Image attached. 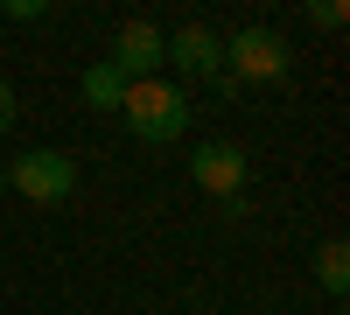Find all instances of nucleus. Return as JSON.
<instances>
[{
  "instance_id": "7ed1b4c3",
  "label": "nucleus",
  "mask_w": 350,
  "mask_h": 315,
  "mask_svg": "<svg viewBox=\"0 0 350 315\" xmlns=\"http://www.w3.org/2000/svg\"><path fill=\"white\" fill-rule=\"evenodd\" d=\"M224 77L231 84H273L287 77V42L273 28H239V36L224 42Z\"/></svg>"
},
{
  "instance_id": "0eeeda50",
  "label": "nucleus",
  "mask_w": 350,
  "mask_h": 315,
  "mask_svg": "<svg viewBox=\"0 0 350 315\" xmlns=\"http://www.w3.org/2000/svg\"><path fill=\"white\" fill-rule=\"evenodd\" d=\"M120 98H126V77L112 70V64H92V70H84V105H98V112H120Z\"/></svg>"
},
{
  "instance_id": "1a4fd4ad",
  "label": "nucleus",
  "mask_w": 350,
  "mask_h": 315,
  "mask_svg": "<svg viewBox=\"0 0 350 315\" xmlns=\"http://www.w3.org/2000/svg\"><path fill=\"white\" fill-rule=\"evenodd\" d=\"M0 14H8V21H42L49 8H42V0H8V8H0Z\"/></svg>"
},
{
  "instance_id": "f257e3e1",
  "label": "nucleus",
  "mask_w": 350,
  "mask_h": 315,
  "mask_svg": "<svg viewBox=\"0 0 350 315\" xmlns=\"http://www.w3.org/2000/svg\"><path fill=\"white\" fill-rule=\"evenodd\" d=\"M120 112H126V126H133L140 140H183V126H189V92H183V84H161V77H140V84H126Z\"/></svg>"
},
{
  "instance_id": "20e7f679",
  "label": "nucleus",
  "mask_w": 350,
  "mask_h": 315,
  "mask_svg": "<svg viewBox=\"0 0 350 315\" xmlns=\"http://www.w3.org/2000/svg\"><path fill=\"white\" fill-rule=\"evenodd\" d=\"M161 64H175L183 77H224V42L211 36L203 21H189V28H175V36H161Z\"/></svg>"
},
{
  "instance_id": "9d476101",
  "label": "nucleus",
  "mask_w": 350,
  "mask_h": 315,
  "mask_svg": "<svg viewBox=\"0 0 350 315\" xmlns=\"http://www.w3.org/2000/svg\"><path fill=\"white\" fill-rule=\"evenodd\" d=\"M14 112H21V98H14V84H8V77H0V133H8V126H14Z\"/></svg>"
},
{
  "instance_id": "39448f33",
  "label": "nucleus",
  "mask_w": 350,
  "mask_h": 315,
  "mask_svg": "<svg viewBox=\"0 0 350 315\" xmlns=\"http://www.w3.org/2000/svg\"><path fill=\"white\" fill-rule=\"evenodd\" d=\"M112 70H120L126 84H140V77H154V64H161V28L154 21H126L120 28V42H112V56H105Z\"/></svg>"
},
{
  "instance_id": "6e6552de",
  "label": "nucleus",
  "mask_w": 350,
  "mask_h": 315,
  "mask_svg": "<svg viewBox=\"0 0 350 315\" xmlns=\"http://www.w3.org/2000/svg\"><path fill=\"white\" fill-rule=\"evenodd\" d=\"M315 273H323V288H329V295H343V288H350V245L329 238L323 252H315Z\"/></svg>"
},
{
  "instance_id": "423d86ee",
  "label": "nucleus",
  "mask_w": 350,
  "mask_h": 315,
  "mask_svg": "<svg viewBox=\"0 0 350 315\" xmlns=\"http://www.w3.org/2000/svg\"><path fill=\"white\" fill-rule=\"evenodd\" d=\"M189 176H196V189H211V196H239L245 189V154L231 148V140H203L196 161H189Z\"/></svg>"
},
{
  "instance_id": "f03ea898",
  "label": "nucleus",
  "mask_w": 350,
  "mask_h": 315,
  "mask_svg": "<svg viewBox=\"0 0 350 315\" xmlns=\"http://www.w3.org/2000/svg\"><path fill=\"white\" fill-rule=\"evenodd\" d=\"M8 189H21L28 204H64V196L77 189V161L64 154V148H28L8 176H0Z\"/></svg>"
}]
</instances>
